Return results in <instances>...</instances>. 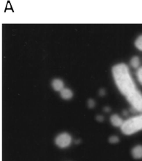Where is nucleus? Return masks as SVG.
I'll use <instances>...</instances> for the list:
<instances>
[{
  "label": "nucleus",
  "mask_w": 142,
  "mask_h": 161,
  "mask_svg": "<svg viewBox=\"0 0 142 161\" xmlns=\"http://www.w3.org/2000/svg\"><path fill=\"white\" fill-rule=\"evenodd\" d=\"M126 99L129 103L131 105L132 109L135 111L142 113V94L139 91L136 90L126 97Z\"/></svg>",
  "instance_id": "nucleus-3"
},
{
  "label": "nucleus",
  "mask_w": 142,
  "mask_h": 161,
  "mask_svg": "<svg viewBox=\"0 0 142 161\" xmlns=\"http://www.w3.org/2000/svg\"><path fill=\"white\" fill-rule=\"evenodd\" d=\"M137 78L138 80H139V82L142 85V67H139L137 70Z\"/></svg>",
  "instance_id": "nucleus-11"
},
{
  "label": "nucleus",
  "mask_w": 142,
  "mask_h": 161,
  "mask_svg": "<svg viewBox=\"0 0 142 161\" xmlns=\"http://www.w3.org/2000/svg\"><path fill=\"white\" fill-rule=\"evenodd\" d=\"M100 94H101V95H103V94H105V92H104L103 90H100Z\"/></svg>",
  "instance_id": "nucleus-15"
},
{
  "label": "nucleus",
  "mask_w": 142,
  "mask_h": 161,
  "mask_svg": "<svg viewBox=\"0 0 142 161\" xmlns=\"http://www.w3.org/2000/svg\"><path fill=\"white\" fill-rule=\"evenodd\" d=\"M130 65L133 67V68H138L139 69V65H140V59L138 56H135L130 60Z\"/></svg>",
  "instance_id": "nucleus-9"
},
{
  "label": "nucleus",
  "mask_w": 142,
  "mask_h": 161,
  "mask_svg": "<svg viewBox=\"0 0 142 161\" xmlns=\"http://www.w3.org/2000/svg\"><path fill=\"white\" fill-rule=\"evenodd\" d=\"M97 119H98V121H103V116H98V117H97Z\"/></svg>",
  "instance_id": "nucleus-14"
},
{
  "label": "nucleus",
  "mask_w": 142,
  "mask_h": 161,
  "mask_svg": "<svg viewBox=\"0 0 142 161\" xmlns=\"http://www.w3.org/2000/svg\"><path fill=\"white\" fill-rule=\"evenodd\" d=\"M88 105H89V108H93V107L95 105V101H94L93 100H92V99H90V100L88 101Z\"/></svg>",
  "instance_id": "nucleus-13"
},
{
  "label": "nucleus",
  "mask_w": 142,
  "mask_h": 161,
  "mask_svg": "<svg viewBox=\"0 0 142 161\" xmlns=\"http://www.w3.org/2000/svg\"><path fill=\"white\" fill-rule=\"evenodd\" d=\"M122 132L125 135H132L142 130V114L132 117L125 121L121 127Z\"/></svg>",
  "instance_id": "nucleus-2"
},
{
  "label": "nucleus",
  "mask_w": 142,
  "mask_h": 161,
  "mask_svg": "<svg viewBox=\"0 0 142 161\" xmlns=\"http://www.w3.org/2000/svg\"><path fill=\"white\" fill-rule=\"evenodd\" d=\"M51 86L53 87L55 91L57 92H61L63 89L64 88V82H63L62 80L61 79H54V80H52L51 83Z\"/></svg>",
  "instance_id": "nucleus-6"
},
{
  "label": "nucleus",
  "mask_w": 142,
  "mask_h": 161,
  "mask_svg": "<svg viewBox=\"0 0 142 161\" xmlns=\"http://www.w3.org/2000/svg\"><path fill=\"white\" fill-rule=\"evenodd\" d=\"M110 121L111 123L114 125V127H122L123 125L124 122L123 120L120 117L117 115V114H113V115L111 116L110 117Z\"/></svg>",
  "instance_id": "nucleus-5"
},
{
  "label": "nucleus",
  "mask_w": 142,
  "mask_h": 161,
  "mask_svg": "<svg viewBox=\"0 0 142 161\" xmlns=\"http://www.w3.org/2000/svg\"><path fill=\"white\" fill-rule=\"evenodd\" d=\"M135 46H136V47L138 49H139L140 51H142V35L139 36L136 39V42H135Z\"/></svg>",
  "instance_id": "nucleus-10"
},
{
  "label": "nucleus",
  "mask_w": 142,
  "mask_h": 161,
  "mask_svg": "<svg viewBox=\"0 0 142 161\" xmlns=\"http://www.w3.org/2000/svg\"><path fill=\"white\" fill-rule=\"evenodd\" d=\"M60 95L64 100H69V99L72 98L73 94V92L70 89L64 88L60 92Z\"/></svg>",
  "instance_id": "nucleus-8"
},
{
  "label": "nucleus",
  "mask_w": 142,
  "mask_h": 161,
  "mask_svg": "<svg viewBox=\"0 0 142 161\" xmlns=\"http://www.w3.org/2000/svg\"><path fill=\"white\" fill-rule=\"evenodd\" d=\"M72 142V137L67 133H62L56 138L55 143L59 147L66 148L69 146Z\"/></svg>",
  "instance_id": "nucleus-4"
},
{
  "label": "nucleus",
  "mask_w": 142,
  "mask_h": 161,
  "mask_svg": "<svg viewBox=\"0 0 142 161\" xmlns=\"http://www.w3.org/2000/svg\"><path fill=\"white\" fill-rule=\"evenodd\" d=\"M109 142L112 144H116L117 142H119V138L117 136H115V135L111 136L109 138Z\"/></svg>",
  "instance_id": "nucleus-12"
},
{
  "label": "nucleus",
  "mask_w": 142,
  "mask_h": 161,
  "mask_svg": "<svg viewBox=\"0 0 142 161\" xmlns=\"http://www.w3.org/2000/svg\"><path fill=\"white\" fill-rule=\"evenodd\" d=\"M112 73L116 85L125 97L137 90L128 67L125 64L120 63L115 65L112 69Z\"/></svg>",
  "instance_id": "nucleus-1"
},
{
  "label": "nucleus",
  "mask_w": 142,
  "mask_h": 161,
  "mask_svg": "<svg viewBox=\"0 0 142 161\" xmlns=\"http://www.w3.org/2000/svg\"><path fill=\"white\" fill-rule=\"evenodd\" d=\"M131 154L135 159H141L142 158V145H137L133 148Z\"/></svg>",
  "instance_id": "nucleus-7"
},
{
  "label": "nucleus",
  "mask_w": 142,
  "mask_h": 161,
  "mask_svg": "<svg viewBox=\"0 0 142 161\" xmlns=\"http://www.w3.org/2000/svg\"><path fill=\"white\" fill-rule=\"evenodd\" d=\"M105 111H110V109H109V108H105Z\"/></svg>",
  "instance_id": "nucleus-16"
}]
</instances>
